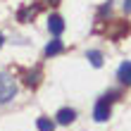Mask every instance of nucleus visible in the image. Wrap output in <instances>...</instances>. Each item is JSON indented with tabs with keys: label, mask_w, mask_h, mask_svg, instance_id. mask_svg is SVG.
Masks as SVG:
<instances>
[{
	"label": "nucleus",
	"mask_w": 131,
	"mask_h": 131,
	"mask_svg": "<svg viewBox=\"0 0 131 131\" xmlns=\"http://www.w3.org/2000/svg\"><path fill=\"white\" fill-rule=\"evenodd\" d=\"M14 93H17V83L10 74H0V105L7 103V100H12Z\"/></svg>",
	"instance_id": "1"
},
{
	"label": "nucleus",
	"mask_w": 131,
	"mask_h": 131,
	"mask_svg": "<svg viewBox=\"0 0 131 131\" xmlns=\"http://www.w3.org/2000/svg\"><path fill=\"white\" fill-rule=\"evenodd\" d=\"M93 117H95V122H107V119H110V100H107V98L98 100V105L93 110Z\"/></svg>",
	"instance_id": "2"
},
{
	"label": "nucleus",
	"mask_w": 131,
	"mask_h": 131,
	"mask_svg": "<svg viewBox=\"0 0 131 131\" xmlns=\"http://www.w3.org/2000/svg\"><path fill=\"white\" fill-rule=\"evenodd\" d=\"M117 79H119L122 83H126V86H131V62H129V60L119 64V69H117Z\"/></svg>",
	"instance_id": "3"
},
{
	"label": "nucleus",
	"mask_w": 131,
	"mask_h": 131,
	"mask_svg": "<svg viewBox=\"0 0 131 131\" xmlns=\"http://www.w3.org/2000/svg\"><path fill=\"white\" fill-rule=\"evenodd\" d=\"M74 119H76V112L72 107H62V110L57 112V124H72Z\"/></svg>",
	"instance_id": "4"
},
{
	"label": "nucleus",
	"mask_w": 131,
	"mask_h": 131,
	"mask_svg": "<svg viewBox=\"0 0 131 131\" xmlns=\"http://www.w3.org/2000/svg\"><path fill=\"white\" fill-rule=\"evenodd\" d=\"M48 29H50V34L60 36V34L64 31V21H62V17H57V14H52V17L48 19Z\"/></svg>",
	"instance_id": "5"
},
{
	"label": "nucleus",
	"mask_w": 131,
	"mask_h": 131,
	"mask_svg": "<svg viewBox=\"0 0 131 131\" xmlns=\"http://www.w3.org/2000/svg\"><path fill=\"white\" fill-rule=\"evenodd\" d=\"M62 48H64V45H62V41H57V38H55V41H50L48 45H45V55H57V52H62Z\"/></svg>",
	"instance_id": "6"
},
{
	"label": "nucleus",
	"mask_w": 131,
	"mask_h": 131,
	"mask_svg": "<svg viewBox=\"0 0 131 131\" xmlns=\"http://www.w3.org/2000/svg\"><path fill=\"white\" fill-rule=\"evenodd\" d=\"M86 57L91 60V64H93V67H100V64H103V55H100L98 50H88Z\"/></svg>",
	"instance_id": "7"
},
{
	"label": "nucleus",
	"mask_w": 131,
	"mask_h": 131,
	"mask_svg": "<svg viewBox=\"0 0 131 131\" xmlns=\"http://www.w3.org/2000/svg\"><path fill=\"white\" fill-rule=\"evenodd\" d=\"M36 126H38V131H52V129H55V124H52L50 119H45V117L38 119V122H36Z\"/></svg>",
	"instance_id": "8"
},
{
	"label": "nucleus",
	"mask_w": 131,
	"mask_h": 131,
	"mask_svg": "<svg viewBox=\"0 0 131 131\" xmlns=\"http://www.w3.org/2000/svg\"><path fill=\"white\" fill-rule=\"evenodd\" d=\"M36 83H38V72L26 74V86H36Z\"/></svg>",
	"instance_id": "9"
},
{
	"label": "nucleus",
	"mask_w": 131,
	"mask_h": 131,
	"mask_svg": "<svg viewBox=\"0 0 131 131\" xmlns=\"http://www.w3.org/2000/svg\"><path fill=\"white\" fill-rule=\"evenodd\" d=\"M124 10H126V12H131V0H124Z\"/></svg>",
	"instance_id": "10"
},
{
	"label": "nucleus",
	"mask_w": 131,
	"mask_h": 131,
	"mask_svg": "<svg viewBox=\"0 0 131 131\" xmlns=\"http://www.w3.org/2000/svg\"><path fill=\"white\" fill-rule=\"evenodd\" d=\"M0 45H3V34H0Z\"/></svg>",
	"instance_id": "11"
}]
</instances>
